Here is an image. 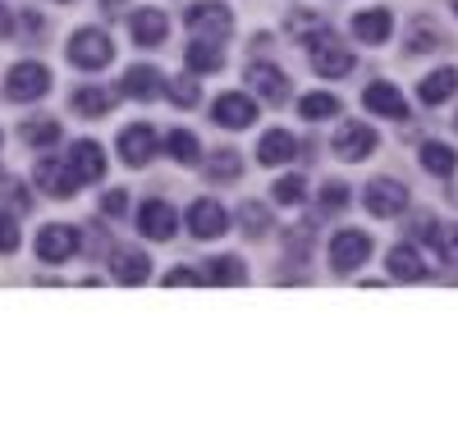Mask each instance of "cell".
<instances>
[{"label": "cell", "instance_id": "obj_35", "mask_svg": "<svg viewBox=\"0 0 458 434\" xmlns=\"http://www.w3.org/2000/svg\"><path fill=\"white\" fill-rule=\"evenodd\" d=\"M289 32H293V37H308V42H312L317 32H326V23L312 19V14H289Z\"/></svg>", "mask_w": 458, "mask_h": 434}, {"label": "cell", "instance_id": "obj_34", "mask_svg": "<svg viewBox=\"0 0 458 434\" xmlns=\"http://www.w3.org/2000/svg\"><path fill=\"white\" fill-rule=\"evenodd\" d=\"M266 229H271V215H266L257 202H252V206H243V233H248V238H261Z\"/></svg>", "mask_w": 458, "mask_h": 434}, {"label": "cell", "instance_id": "obj_9", "mask_svg": "<svg viewBox=\"0 0 458 434\" xmlns=\"http://www.w3.org/2000/svg\"><path fill=\"white\" fill-rule=\"evenodd\" d=\"M64 165H69V174H73V183H97L101 174H106V151H101V142H73L69 146V155H64Z\"/></svg>", "mask_w": 458, "mask_h": 434}, {"label": "cell", "instance_id": "obj_25", "mask_svg": "<svg viewBox=\"0 0 458 434\" xmlns=\"http://www.w3.org/2000/svg\"><path fill=\"white\" fill-rule=\"evenodd\" d=\"M440 46H445L440 28H436L431 19H412V28H408V55H431V51H440Z\"/></svg>", "mask_w": 458, "mask_h": 434}, {"label": "cell", "instance_id": "obj_11", "mask_svg": "<svg viewBox=\"0 0 458 434\" xmlns=\"http://www.w3.org/2000/svg\"><path fill=\"white\" fill-rule=\"evenodd\" d=\"M138 229H142V238L170 243V238H174V206H170V202H161V196L142 202V211H138Z\"/></svg>", "mask_w": 458, "mask_h": 434}, {"label": "cell", "instance_id": "obj_41", "mask_svg": "<svg viewBox=\"0 0 458 434\" xmlns=\"http://www.w3.org/2000/svg\"><path fill=\"white\" fill-rule=\"evenodd\" d=\"M10 192H14V206L28 211V192H23V183H10Z\"/></svg>", "mask_w": 458, "mask_h": 434}, {"label": "cell", "instance_id": "obj_40", "mask_svg": "<svg viewBox=\"0 0 458 434\" xmlns=\"http://www.w3.org/2000/svg\"><path fill=\"white\" fill-rule=\"evenodd\" d=\"M198 280H202V274H193V270H170V274H165V284H170V288H183V284H198Z\"/></svg>", "mask_w": 458, "mask_h": 434}, {"label": "cell", "instance_id": "obj_22", "mask_svg": "<svg viewBox=\"0 0 458 434\" xmlns=\"http://www.w3.org/2000/svg\"><path fill=\"white\" fill-rule=\"evenodd\" d=\"M390 28H394L390 10H362L353 19V37H358V42H367V46H380L390 37Z\"/></svg>", "mask_w": 458, "mask_h": 434}, {"label": "cell", "instance_id": "obj_28", "mask_svg": "<svg viewBox=\"0 0 458 434\" xmlns=\"http://www.w3.org/2000/svg\"><path fill=\"white\" fill-rule=\"evenodd\" d=\"M422 170L436 174V179H449V174L458 170V155H454L445 142H427V146H422Z\"/></svg>", "mask_w": 458, "mask_h": 434}, {"label": "cell", "instance_id": "obj_15", "mask_svg": "<svg viewBox=\"0 0 458 434\" xmlns=\"http://www.w3.org/2000/svg\"><path fill=\"white\" fill-rule=\"evenodd\" d=\"M248 83L257 88V96L266 101V105H280L284 96H289V78L276 69V64H248Z\"/></svg>", "mask_w": 458, "mask_h": 434}, {"label": "cell", "instance_id": "obj_12", "mask_svg": "<svg viewBox=\"0 0 458 434\" xmlns=\"http://www.w3.org/2000/svg\"><path fill=\"white\" fill-rule=\"evenodd\" d=\"M211 120H216L220 129H248V124L257 120V105H252V96H243V92H225V96L211 105Z\"/></svg>", "mask_w": 458, "mask_h": 434}, {"label": "cell", "instance_id": "obj_29", "mask_svg": "<svg viewBox=\"0 0 458 434\" xmlns=\"http://www.w3.org/2000/svg\"><path fill=\"white\" fill-rule=\"evenodd\" d=\"M165 151L174 155L179 165H198V161H202V146H198V138L188 133V129H174V133L165 138Z\"/></svg>", "mask_w": 458, "mask_h": 434}, {"label": "cell", "instance_id": "obj_30", "mask_svg": "<svg viewBox=\"0 0 458 434\" xmlns=\"http://www.w3.org/2000/svg\"><path fill=\"white\" fill-rule=\"evenodd\" d=\"M298 110H302V120H335V114H339V96H330V92H308Z\"/></svg>", "mask_w": 458, "mask_h": 434}, {"label": "cell", "instance_id": "obj_20", "mask_svg": "<svg viewBox=\"0 0 458 434\" xmlns=\"http://www.w3.org/2000/svg\"><path fill=\"white\" fill-rule=\"evenodd\" d=\"M293 155H298V138L293 133H284V129L261 133V142H257V161L261 165H284V161H293Z\"/></svg>", "mask_w": 458, "mask_h": 434}, {"label": "cell", "instance_id": "obj_23", "mask_svg": "<svg viewBox=\"0 0 458 434\" xmlns=\"http://www.w3.org/2000/svg\"><path fill=\"white\" fill-rule=\"evenodd\" d=\"M390 280H399V284H412V280H427V265H422V256H417V247H394L390 252Z\"/></svg>", "mask_w": 458, "mask_h": 434}, {"label": "cell", "instance_id": "obj_5", "mask_svg": "<svg viewBox=\"0 0 458 434\" xmlns=\"http://www.w3.org/2000/svg\"><path fill=\"white\" fill-rule=\"evenodd\" d=\"M367 256H371V238H367L362 229H339V233H335V243H330V261H335V270H339V274H353Z\"/></svg>", "mask_w": 458, "mask_h": 434}, {"label": "cell", "instance_id": "obj_7", "mask_svg": "<svg viewBox=\"0 0 458 434\" xmlns=\"http://www.w3.org/2000/svg\"><path fill=\"white\" fill-rule=\"evenodd\" d=\"M183 23H188V32H193V37H216V42L234 32V14H229L225 5H211V0H202V5L188 10Z\"/></svg>", "mask_w": 458, "mask_h": 434}, {"label": "cell", "instance_id": "obj_26", "mask_svg": "<svg viewBox=\"0 0 458 434\" xmlns=\"http://www.w3.org/2000/svg\"><path fill=\"white\" fill-rule=\"evenodd\" d=\"M110 101H114V96H110L106 88H92V83H88V88H79V92H73V101H69V105L79 110L83 120H101V114L110 110Z\"/></svg>", "mask_w": 458, "mask_h": 434}, {"label": "cell", "instance_id": "obj_44", "mask_svg": "<svg viewBox=\"0 0 458 434\" xmlns=\"http://www.w3.org/2000/svg\"><path fill=\"white\" fill-rule=\"evenodd\" d=\"M449 10H454V14H458V0H449Z\"/></svg>", "mask_w": 458, "mask_h": 434}, {"label": "cell", "instance_id": "obj_31", "mask_svg": "<svg viewBox=\"0 0 458 434\" xmlns=\"http://www.w3.org/2000/svg\"><path fill=\"white\" fill-rule=\"evenodd\" d=\"M23 142L37 146V151H47V146L60 142V124H55V120H28V124H23Z\"/></svg>", "mask_w": 458, "mask_h": 434}, {"label": "cell", "instance_id": "obj_10", "mask_svg": "<svg viewBox=\"0 0 458 434\" xmlns=\"http://www.w3.org/2000/svg\"><path fill=\"white\" fill-rule=\"evenodd\" d=\"M371 151H376V133L362 120L339 124V133H335V155H339V161H367Z\"/></svg>", "mask_w": 458, "mask_h": 434}, {"label": "cell", "instance_id": "obj_4", "mask_svg": "<svg viewBox=\"0 0 458 434\" xmlns=\"http://www.w3.org/2000/svg\"><path fill=\"white\" fill-rule=\"evenodd\" d=\"M367 211L376 220H390V215H403L408 211V188L399 179H371L367 183Z\"/></svg>", "mask_w": 458, "mask_h": 434}, {"label": "cell", "instance_id": "obj_13", "mask_svg": "<svg viewBox=\"0 0 458 434\" xmlns=\"http://www.w3.org/2000/svg\"><path fill=\"white\" fill-rule=\"evenodd\" d=\"M151 155H157V129H147V124H133V129H124L120 133V161L124 165H133V170H142Z\"/></svg>", "mask_w": 458, "mask_h": 434}, {"label": "cell", "instance_id": "obj_36", "mask_svg": "<svg viewBox=\"0 0 458 434\" xmlns=\"http://www.w3.org/2000/svg\"><path fill=\"white\" fill-rule=\"evenodd\" d=\"M14 247H19V220L0 211V252H14Z\"/></svg>", "mask_w": 458, "mask_h": 434}, {"label": "cell", "instance_id": "obj_43", "mask_svg": "<svg viewBox=\"0 0 458 434\" xmlns=\"http://www.w3.org/2000/svg\"><path fill=\"white\" fill-rule=\"evenodd\" d=\"M101 5H106V14H120V0H101Z\"/></svg>", "mask_w": 458, "mask_h": 434}, {"label": "cell", "instance_id": "obj_24", "mask_svg": "<svg viewBox=\"0 0 458 434\" xmlns=\"http://www.w3.org/2000/svg\"><path fill=\"white\" fill-rule=\"evenodd\" d=\"M458 92V73L454 69H436V73H427L422 78V88H417V96H422L427 105H440V101H449Z\"/></svg>", "mask_w": 458, "mask_h": 434}, {"label": "cell", "instance_id": "obj_2", "mask_svg": "<svg viewBox=\"0 0 458 434\" xmlns=\"http://www.w3.org/2000/svg\"><path fill=\"white\" fill-rule=\"evenodd\" d=\"M5 92L10 101H37V96H47L51 92V69L47 64H37V60H19L5 78Z\"/></svg>", "mask_w": 458, "mask_h": 434}, {"label": "cell", "instance_id": "obj_42", "mask_svg": "<svg viewBox=\"0 0 458 434\" xmlns=\"http://www.w3.org/2000/svg\"><path fill=\"white\" fill-rule=\"evenodd\" d=\"M10 28H14V19H10V10L0 5V37H10Z\"/></svg>", "mask_w": 458, "mask_h": 434}, {"label": "cell", "instance_id": "obj_16", "mask_svg": "<svg viewBox=\"0 0 458 434\" xmlns=\"http://www.w3.org/2000/svg\"><path fill=\"white\" fill-rule=\"evenodd\" d=\"M110 274H114L120 284H147L151 261H147V252H138V247H114V252H110Z\"/></svg>", "mask_w": 458, "mask_h": 434}, {"label": "cell", "instance_id": "obj_17", "mask_svg": "<svg viewBox=\"0 0 458 434\" xmlns=\"http://www.w3.org/2000/svg\"><path fill=\"white\" fill-rule=\"evenodd\" d=\"M120 92H124V96H133V101H151V96H161V92H165V78H161L157 69H151V64H133V69L124 73Z\"/></svg>", "mask_w": 458, "mask_h": 434}, {"label": "cell", "instance_id": "obj_6", "mask_svg": "<svg viewBox=\"0 0 458 434\" xmlns=\"http://www.w3.org/2000/svg\"><path fill=\"white\" fill-rule=\"evenodd\" d=\"M79 229L73 224H47L42 233H37V256H42L47 265H60V261H69L73 252H79Z\"/></svg>", "mask_w": 458, "mask_h": 434}, {"label": "cell", "instance_id": "obj_27", "mask_svg": "<svg viewBox=\"0 0 458 434\" xmlns=\"http://www.w3.org/2000/svg\"><path fill=\"white\" fill-rule=\"evenodd\" d=\"M202 280H207V284H243V280H248V265H243L239 256H216V261H207Z\"/></svg>", "mask_w": 458, "mask_h": 434}, {"label": "cell", "instance_id": "obj_33", "mask_svg": "<svg viewBox=\"0 0 458 434\" xmlns=\"http://www.w3.org/2000/svg\"><path fill=\"white\" fill-rule=\"evenodd\" d=\"M271 192H276V202H280V206H298L302 196H308V183H302L298 174H284V179H280Z\"/></svg>", "mask_w": 458, "mask_h": 434}, {"label": "cell", "instance_id": "obj_21", "mask_svg": "<svg viewBox=\"0 0 458 434\" xmlns=\"http://www.w3.org/2000/svg\"><path fill=\"white\" fill-rule=\"evenodd\" d=\"M183 64H188V73H216V69L225 64L220 42H216V37H193V42H188V51H183Z\"/></svg>", "mask_w": 458, "mask_h": 434}, {"label": "cell", "instance_id": "obj_8", "mask_svg": "<svg viewBox=\"0 0 458 434\" xmlns=\"http://www.w3.org/2000/svg\"><path fill=\"white\" fill-rule=\"evenodd\" d=\"M225 229H229V215H225V206L216 202V196H202V202L188 206V233H193V238L211 243V238H220Z\"/></svg>", "mask_w": 458, "mask_h": 434}, {"label": "cell", "instance_id": "obj_1", "mask_svg": "<svg viewBox=\"0 0 458 434\" xmlns=\"http://www.w3.org/2000/svg\"><path fill=\"white\" fill-rule=\"evenodd\" d=\"M69 60L92 73V69H106L114 60V46H110V37L101 28H79L69 37Z\"/></svg>", "mask_w": 458, "mask_h": 434}, {"label": "cell", "instance_id": "obj_38", "mask_svg": "<svg viewBox=\"0 0 458 434\" xmlns=\"http://www.w3.org/2000/svg\"><path fill=\"white\" fill-rule=\"evenodd\" d=\"M124 211H129V192H106V196H101V215L124 220Z\"/></svg>", "mask_w": 458, "mask_h": 434}, {"label": "cell", "instance_id": "obj_39", "mask_svg": "<svg viewBox=\"0 0 458 434\" xmlns=\"http://www.w3.org/2000/svg\"><path fill=\"white\" fill-rule=\"evenodd\" d=\"M321 202H326V211H344V206H349V188H344V183H330Z\"/></svg>", "mask_w": 458, "mask_h": 434}, {"label": "cell", "instance_id": "obj_19", "mask_svg": "<svg viewBox=\"0 0 458 434\" xmlns=\"http://www.w3.org/2000/svg\"><path fill=\"white\" fill-rule=\"evenodd\" d=\"M129 28H133V42H138V46H161L165 32H170V19H165L161 10H133Z\"/></svg>", "mask_w": 458, "mask_h": 434}, {"label": "cell", "instance_id": "obj_18", "mask_svg": "<svg viewBox=\"0 0 458 434\" xmlns=\"http://www.w3.org/2000/svg\"><path fill=\"white\" fill-rule=\"evenodd\" d=\"M37 188H42V192H51V196H60V202H64V196H73V192H79V183H73L69 165H64V161H55V155H47V161L37 165Z\"/></svg>", "mask_w": 458, "mask_h": 434}, {"label": "cell", "instance_id": "obj_32", "mask_svg": "<svg viewBox=\"0 0 458 434\" xmlns=\"http://www.w3.org/2000/svg\"><path fill=\"white\" fill-rule=\"evenodd\" d=\"M165 92H170V101L183 105V110H193V105L202 101V88H198L188 73H183V78H165Z\"/></svg>", "mask_w": 458, "mask_h": 434}, {"label": "cell", "instance_id": "obj_14", "mask_svg": "<svg viewBox=\"0 0 458 434\" xmlns=\"http://www.w3.org/2000/svg\"><path fill=\"white\" fill-rule=\"evenodd\" d=\"M362 105L371 114H380V120H408V101H403V92L394 83H371L362 92Z\"/></svg>", "mask_w": 458, "mask_h": 434}, {"label": "cell", "instance_id": "obj_37", "mask_svg": "<svg viewBox=\"0 0 458 434\" xmlns=\"http://www.w3.org/2000/svg\"><path fill=\"white\" fill-rule=\"evenodd\" d=\"M211 179H239V161H234V151H216V161H211Z\"/></svg>", "mask_w": 458, "mask_h": 434}, {"label": "cell", "instance_id": "obj_3", "mask_svg": "<svg viewBox=\"0 0 458 434\" xmlns=\"http://www.w3.org/2000/svg\"><path fill=\"white\" fill-rule=\"evenodd\" d=\"M308 46H312V69H317L321 78H344V73L353 69V51L339 46L335 32H317Z\"/></svg>", "mask_w": 458, "mask_h": 434}]
</instances>
